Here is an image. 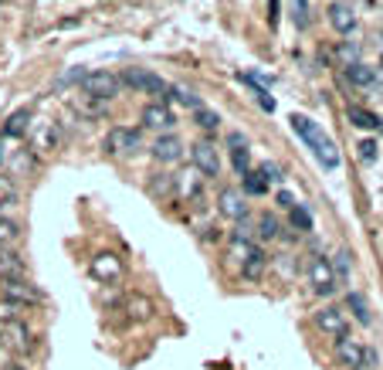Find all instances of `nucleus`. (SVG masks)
<instances>
[{"mask_svg":"<svg viewBox=\"0 0 383 370\" xmlns=\"http://www.w3.org/2000/svg\"><path fill=\"white\" fill-rule=\"evenodd\" d=\"M292 129L302 136V143H306L309 150H312V156L319 160V167L322 170H339V150H336V143L326 136V129H322L319 123H312L309 116H302V112H295L292 116Z\"/></svg>","mask_w":383,"mask_h":370,"instance_id":"f257e3e1","label":"nucleus"},{"mask_svg":"<svg viewBox=\"0 0 383 370\" xmlns=\"http://www.w3.org/2000/svg\"><path fill=\"white\" fill-rule=\"evenodd\" d=\"M306 285L312 295L319 299H329L336 293V272H333V262L326 255H309L306 259Z\"/></svg>","mask_w":383,"mask_h":370,"instance_id":"f03ea898","label":"nucleus"},{"mask_svg":"<svg viewBox=\"0 0 383 370\" xmlns=\"http://www.w3.org/2000/svg\"><path fill=\"white\" fill-rule=\"evenodd\" d=\"M312 326L319 330L322 337H346L350 333V316H346V309L343 306H319L312 312Z\"/></svg>","mask_w":383,"mask_h":370,"instance_id":"7ed1b4c3","label":"nucleus"},{"mask_svg":"<svg viewBox=\"0 0 383 370\" xmlns=\"http://www.w3.org/2000/svg\"><path fill=\"white\" fill-rule=\"evenodd\" d=\"M123 89V78L112 75V72H85L82 75V92L99 99V102H112Z\"/></svg>","mask_w":383,"mask_h":370,"instance_id":"20e7f679","label":"nucleus"},{"mask_svg":"<svg viewBox=\"0 0 383 370\" xmlns=\"http://www.w3.org/2000/svg\"><path fill=\"white\" fill-rule=\"evenodd\" d=\"M190 163H194V170H197L204 180L221 177V153H217V146L211 139H197V143L190 146Z\"/></svg>","mask_w":383,"mask_h":370,"instance_id":"39448f33","label":"nucleus"},{"mask_svg":"<svg viewBox=\"0 0 383 370\" xmlns=\"http://www.w3.org/2000/svg\"><path fill=\"white\" fill-rule=\"evenodd\" d=\"M143 146V133L133 129V126H116V129H109L106 136V150L116 156H133Z\"/></svg>","mask_w":383,"mask_h":370,"instance_id":"423d86ee","label":"nucleus"},{"mask_svg":"<svg viewBox=\"0 0 383 370\" xmlns=\"http://www.w3.org/2000/svg\"><path fill=\"white\" fill-rule=\"evenodd\" d=\"M123 85H129V89H136L143 95H167V82L156 72H150V68H126Z\"/></svg>","mask_w":383,"mask_h":370,"instance_id":"0eeeda50","label":"nucleus"},{"mask_svg":"<svg viewBox=\"0 0 383 370\" xmlns=\"http://www.w3.org/2000/svg\"><path fill=\"white\" fill-rule=\"evenodd\" d=\"M217 214L228 217V221H241V217L251 214V204H248L245 190H238V187H224V190L217 194Z\"/></svg>","mask_w":383,"mask_h":370,"instance_id":"6e6552de","label":"nucleus"},{"mask_svg":"<svg viewBox=\"0 0 383 370\" xmlns=\"http://www.w3.org/2000/svg\"><path fill=\"white\" fill-rule=\"evenodd\" d=\"M363 350H367V347H363L356 337H350V333H346V337H339V339H333L336 364H339V367H346V370H360V367H363Z\"/></svg>","mask_w":383,"mask_h":370,"instance_id":"1a4fd4ad","label":"nucleus"},{"mask_svg":"<svg viewBox=\"0 0 383 370\" xmlns=\"http://www.w3.org/2000/svg\"><path fill=\"white\" fill-rule=\"evenodd\" d=\"M143 126L146 129H153V133H173V126H177V116H173V109L167 106V102H150V106L143 109Z\"/></svg>","mask_w":383,"mask_h":370,"instance_id":"9d476101","label":"nucleus"},{"mask_svg":"<svg viewBox=\"0 0 383 370\" xmlns=\"http://www.w3.org/2000/svg\"><path fill=\"white\" fill-rule=\"evenodd\" d=\"M150 153H153L156 163H180L187 153V146H184V139L180 136H173V133H163V136H156L153 139V146H150Z\"/></svg>","mask_w":383,"mask_h":370,"instance_id":"9b49d317","label":"nucleus"},{"mask_svg":"<svg viewBox=\"0 0 383 370\" xmlns=\"http://www.w3.org/2000/svg\"><path fill=\"white\" fill-rule=\"evenodd\" d=\"M329 24L339 34H353L356 24H360V17H356V11H353L346 0H336V4H329Z\"/></svg>","mask_w":383,"mask_h":370,"instance_id":"f8f14e48","label":"nucleus"},{"mask_svg":"<svg viewBox=\"0 0 383 370\" xmlns=\"http://www.w3.org/2000/svg\"><path fill=\"white\" fill-rule=\"evenodd\" d=\"M92 276L99 278V282H116V278L123 276V259H119V255H112V251L95 255V259H92Z\"/></svg>","mask_w":383,"mask_h":370,"instance_id":"ddd939ff","label":"nucleus"},{"mask_svg":"<svg viewBox=\"0 0 383 370\" xmlns=\"http://www.w3.org/2000/svg\"><path fill=\"white\" fill-rule=\"evenodd\" d=\"M0 295H4L7 303H14V306H28V303H38V299H41V293H38L34 285H28L24 278H14V282H4V289H0Z\"/></svg>","mask_w":383,"mask_h":370,"instance_id":"4468645a","label":"nucleus"},{"mask_svg":"<svg viewBox=\"0 0 383 370\" xmlns=\"http://www.w3.org/2000/svg\"><path fill=\"white\" fill-rule=\"evenodd\" d=\"M265 268H268V251L255 241V248L248 251V259L241 262V278H245V282H261Z\"/></svg>","mask_w":383,"mask_h":370,"instance_id":"2eb2a0df","label":"nucleus"},{"mask_svg":"<svg viewBox=\"0 0 383 370\" xmlns=\"http://www.w3.org/2000/svg\"><path fill=\"white\" fill-rule=\"evenodd\" d=\"M285 224H289V232H295V234H309L316 228V214H312L309 204L299 201L292 211H285Z\"/></svg>","mask_w":383,"mask_h":370,"instance_id":"dca6fc26","label":"nucleus"},{"mask_svg":"<svg viewBox=\"0 0 383 370\" xmlns=\"http://www.w3.org/2000/svg\"><path fill=\"white\" fill-rule=\"evenodd\" d=\"M282 232H285V224L272 211H261L255 217V241H275V238H282Z\"/></svg>","mask_w":383,"mask_h":370,"instance_id":"f3484780","label":"nucleus"},{"mask_svg":"<svg viewBox=\"0 0 383 370\" xmlns=\"http://www.w3.org/2000/svg\"><path fill=\"white\" fill-rule=\"evenodd\" d=\"M343 75H346V82H350V85L363 89V92L377 89V68H370L367 62H356V65H350V68H343Z\"/></svg>","mask_w":383,"mask_h":370,"instance_id":"a211bd4d","label":"nucleus"},{"mask_svg":"<svg viewBox=\"0 0 383 370\" xmlns=\"http://www.w3.org/2000/svg\"><path fill=\"white\" fill-rule=\"evenodd\" d=\"M241 190H245V197L251 201V197H265V194L272 190V184L265 180V173H261L258 167H251L245 177H241Z\"/></svg>","mask_w":383,"mask_h":370,"instance_id":"6ab92c4d","label":"nucleus"},{"mask_svg":"<svg viewBox=\"0 0 383 370\" xmlns=\"http://www.w3.org/2000/svg\"><path fill=\"white\" fill-rule=\"evenodd\" d=\"M200 187H204V177H200L197 170L177 173V197H184V201H194V197L200 194Z\"/></svg>","mask_w":383,"mask_h":370,"instance_id":"aec40b11","label":"nucleus"},{"mask_svg":"<svg viewBox=\"0 0 383 370\" xmlns=\"http://www.w3.org/2000/svg\"><path fill=\"white\" fill-rule=\"evenodd\" d=\"M343 309L353 312V320H356V323H363V326L373 323V316H370V303H367V295H363V293H346Z\"/></svg>","mask_w":383,"mask_h":370,"instance_id":"412c9836","label":"nucleus"},{"mask_svg":"<svg viewBox=\"0 0 383 370\" xmlns=\"http://www.w3.org/2000/svg\"><path fill=\"white\" fill-rule=\"evenodd\" d=\"M346 119L356 129H377L380 126V116L373 109H363V106H346Z\"/></svg>","mask_w":383,"mask_h":370,"instance_id":"4be33fe9","label":"nucleus"},{"mask_svg":"<svg viewBox=\"0 0 383 370\" xmlns=\"http://www.w3.org/2000/svg\"><path fill=\"white\" fill-rule=\"evenodd\" d=\"M0 276L7 278V282H14V278H24V262L17 259L11 248H0Z\"/></svg>","mask_w":383,"mask_h":370,"instance_id":"5701e85b","label":"nucleus"},{"mask_svg":"<svg viewBox=\"0 0 383 370\" xmlns=\"http://www.w3.org/2000/svg\"><path fill=\"white\" fill-rule=\"evenodd\" d=\"M150 194H153V197H170V194H177V173H153V177H150Z\"/></svg>","mask_w":383,"mask_h":370,"instance_id":"b1692460","label":"nucleus"},{"mask_svg":"<svg viewBox=\"0 0 383 370\" xmlns=\"http://www.w3.org/2000/svg\"><path fill=\"white\" fill-rule=\"evenodd\" d=\"M126 312L133 316V320H153V312H156V306L146 299V295H129V303H126Z\"/></svg>","mask_w":383,"mask_h":370,"instance_id":"393cba45","label":"nucleus"},{"mask_svg":"<svg viewBox=\"0 0 383 370\" xmlns=\"http://www.w3.org/2000/svg\"><path fill=\"white\" fill-rule=\"evenodd\" d=\"M31 129V112L28 109H17L14 116L4 123V136H24Z\"/></svg>","mask_w":383,"mask_h":370,"instance_id":"a878e982","label":"nucleus"},{"mask_svg":"<svg viewBox=\"0 0 383 370\" xmlns=\"http://www.w3.org/2000/svg\"><path fill=\"white\" fill-rule=\"evenodd\" d=\"M163 99H173V102H180V106L187 109H200L204 102H200V95H194L190 89H184V85H167V95Z\"/></svg>","mask_w":383,"mask_h":370,"instance_id":"bb28decb","label":"nucleus"},{"mask_svg":"<svg viewBox=\"0 0 383 370\" xmlns=\"http://www.w3.org/2000/svg\"><path fill=\"white\" fill-rule=\"evenodd\" d=\"M228 150H231V170L238 177H245L251 170V146H228Z\"/></svg>","mask_w":383,"mask_h":370,"instance_id":"cd10ccee","label":"nucleus"},{"mask_svg":"<svg viewBox=\"0 0 383 370\" xmlns=\"http://www.w3.org/2000/svg\"><path fill=\"white\" fill-rule=\"evenodd\" d=\"M194 123H197L204 133H217V129H221V116H217L214 109L200 106V109H194Z\"/></svg>","mask_w":383,"mask_h":370,"instance_id":"c85d7f7f","label":"nucleus"},{"mask_svg":"<svg viewBox=\"0 0 383 370\" xmlns=\"http://www.w3.org/2000/svg\"><path fill=\"white\" fill-rule=\"evenodd\" d=\"M21 241V228L11 217H0V248H14Z\"/></svg>","mask_w":383,"mask_h":370,"instance_id":"c756f323","label":"nucleus"},{"mask_svg":"<svg viewBox=\"0 0 383 370\" xmlns=\"http://www.w3.org/2000/svg\"><path fill=\"white\" fill-rule=\"evenodd\" d=\"M336 58H339V65H343V68L356 65V62H360V45H356V41H343V45L336 48Z\"/></svg>","mask_w":383,"mask_h":370,"instance_id":"7c9ffc66","label":"nucleus"},{"mask_svg":"<svg viewBox=\"0 0 383 370\" xmlns=\"http://www.w3.org/2000/svg\"><path fill=\"white\" fill-rule=\"evenodd\" d=\"M258 170L265 173V180H268V184H285V167L275 163V160H265V163H258Z\"/></svg>","mask_w":383,"mask_h":370,"instance_id":"2f4dec72","label":"nucleus"},{"mask_svg":"<svg viewBox=\"0 0 383 370\" xmlns=\"http://www.w3.org/2000/svg\"><path fill=\"white\" fill-rule=\"evenodd\" d=\"M292 21H295L299 31H306L309 28V0H292Z\"/></svg>","mask_w":383,"mask_h":370,"instance_id":"473e14b6","label":"nucleus"},{"mask_svg":"<svg viewBox=\"0 0 383 370\" xmlns=\"http://www.w3.org/2000/svg\"><path fill=\"white\" fill-rule=\"evenodd\" d=\"M356 156H360V163H377V139H360L356 143Z\"/></svg>","mask_w":383,"mask_h":370,"instance_id":"72a5a7b5","label":"nucleus"},{"mask_svg":"<svg viewBox=\"0 0 383 370\" xmlns=\"http://www.w3.org/2000/svg\"><path fill=\"white\" fill-rule=\"evenodd\" d=\"M14 201H17L14 177H4V173H0V207H7V204H14Z\"/></svg>","mask_w":383,"mask_h":370,"instance_id":"f704fd0d","label":"nucleus"},{"mask_svg":"<svg viewBox=\"0 0 383 370\" xmlns=\"http://www.w3.org/2000/svg\"><path fill=\"white\" fill-rule=\"evenodd\" d=\"M7 330H11V337H14V347H17V350H28V347H31V339H28V330H24L21 323H11Z\"/></svg>","mask_w":383,"mask_h":370,"instance_id":"c9c22d12","label":"nucleus"},{"mask_svg":"<svg viewBox=\"0 0 383 370\" xmlns=\"http://www.w3.org/2000/svg\"><path fill=\"white\" fill-rule=\"evenodd\" d=\"M295 268H299V255H282L278 259V272L282 276H295Z\"/></svg>","mask_w":383,"mask_h":370,"instance_id":"e433bc0d","label":"nucleus"},{"mask_svg":"<svg viewBox=\"0 0 383 370\" xmlns=\"http://www.w3.org/2000/svg\"><path fill=\"white\" fill-rule=\"evenodd\" d=\"M11 167L14 170H34V160L28 150H21V153H14V160H11Z\"/></svg>","mask_w":383,"mask_h":370,"instance_id":"4c0bfd02","label":"nucleus"},{"mask_svg":"<svg viewBox=\"0 0 383 370\" xmlns=\"http://www.w3.org/2000/svg\"><path fill=\"white\" fill-rule=\"evenodd\" d=\"M275 201H278V207H282V211H292V207H295V194H292V190H285V187H282V190H278L275 194Z\"/></svg>","mask_w":383,"mask_h":370,"instance_id":"58836bf2","label":"nucleus"},{"mask_svg":"<svg viewBox=\"0 0 383 370\" xmlns=\"http://www.w3.org/2000/svg\"><path fill=\"white\" fill-rule=\"evenodd\" d=\"M0 160H4V136H0Z\"/></svg>","mask_w":383,"mask_h":370,"instance_id":"ea45409f","label":"nucleus"},{"mask_svg":"<svg viewBox=\"0 0 383 370\" xmlns=\"http://www.w3.org/2000/svg\"><path fill=\"white\" fill-rule=\"evenodd\" d=\"M7 370H24V367H7Z\"/></svg>","mask_w":383,"mask_h":370,"instance_id":"a19ab883","label":"nucleus"},{"mask_svg":"<svg viewBox=\"0 0 383 370\" xmlns=\"http://www.w3.org/2000/svg\"><path fill=\"white\" fill-rule=\"evenodd\" d=\"M0 339H4V337H0ZM0 347H4V343H0Z\"/></svg>","mask_w":383,"mask_h":370,"instance_id":"79ce46f5","label":"nucleus"}]
</instances>
